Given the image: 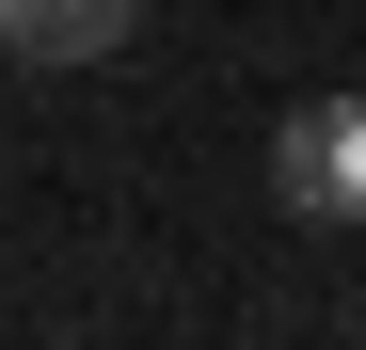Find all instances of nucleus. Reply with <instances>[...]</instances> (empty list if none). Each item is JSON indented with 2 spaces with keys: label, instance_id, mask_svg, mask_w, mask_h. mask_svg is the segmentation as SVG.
<instances>
[{
  "label": "nucleus",
  "instance_id": "2",
  "mask_svg": "<svg viewBox=\"0 0 366 350\" xmlns=\"http://www.w3.org/2000/svg\"><path fill=\"white\" fill-rule=\"evenodd\" d=\"M144 32V0H0V48L16 64H112Z\"/></svg>",
  "mask_w": 366,
  "mask_h": 350
},
{
  "label": "nucleus",
  "instance_id": "1",
  "mask_svg": "<svg viewBox=\"0 0 366 350\" xmlns=\"http://www.w3.org/2000/svg\"><path fill=\"white\" fill-rule=\"evenodd\" d=\"M271 207L302 239H366V96H319L271 128Z\"/></svg>",
  "mask_w": 366,
  "mask_h": 350
}]
</instances>
